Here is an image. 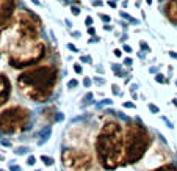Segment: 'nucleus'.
Returning a JSON list of instances; mask_svg holds the SVG:
<instances>
[{
  "instance_id": "f3484780",
  "label": "nucleus",
  "mask_w": 177,
  "mask_h": 171,
  "mask_svg": "<svg viewBox=\"0 0 177 171\" xmlns=\"http://www.w3.org/2000/svg\"><path fill=\"white\" fill-rule=\"evenodd\" d=\"M140 47L143 52H151V47H149V44L146 41H140Z\"/></svg>"
},
{
  "instance_id": "dca6fc26",
  "label": "nucleus",
  "mask_w": 177,
  "mask_h": 171,
  "mask_svg": "<svg viewBox=\"0 0 177 171\" xmlns=\"http://www.w3.org/2000/svg\"><path fill=\"white\" fill-rule=\"evenodd\" d=\"M111 91H113V94H114V96H121V94H122V93H121V88H119L116 83L111 85Z\"/></svg>"
},
{
  "instance_id": "412c9836",
  "label": "nucleus",
  "mask_w": 177,
  "mask_h": 171,
  "mask_svg": "<svg viewBox=\"0 0 177 171\" xmlns=\"http://www.w3.org/2000/svg\"><path fill=\"white\" fill-rule=\"evenodd\" d=\"M99 17H101V21L103 22V24H108V22H111V17L108 16V14H99Z\"/></svg>"
},
{
  "instance_id": "49530a36",
  "label": "nucleus",
  "mask_w": 177,
  "mask_h": 171,
  "mask_svg": "<svg viewBox=\"0 0 177 171\" xmlns=\"http://www.w3.org/2000/svg\"><path fill=\"white\" fill-rule=\"evenodd\" d=\"M108 5L111 6V8H116V2H113V0H111V2H108Z\"/></svg>"
},
{
  "instance_id": "a19ab883",
  "label": "nucleus",
  "mask_w": 177,
  "mask_h": 171,
  "mask_svg": "<svg viewBox=\"0 0 177 171\" xmlns=\"http://www.w3.org/2000/svg\"><path fill=\"white\" fill-rule=\"evenodd\" d=\"M64 24H66V27H67V28H72V22L69 21V19H64Z\"/></svg>"
},
{
  "instance_id": "09e8293b",
  "label": "nucleus",
  "mask_w": 177,
  "mask_h": 171,
  "mask_svg": "<svg viewBox=\"0 0 177 171\" xmlns=\"http://www.w3.org/2000/svg\"><path fill=\"white\" fill-rule=\"evenodd\" d=\"M32 2L34 3V5H38V6H41V3H39V2H38V0H32Z\"/></svg>"
},
{
  "instance_id": "2eb2a0df",
  "label": "nucleus",
  "mask_w": 177,
  "mask_h": 171,
  "mask_svg": "<svg viewBox=\"0 0 177 171\" xmlns=\"http://www.w3.org/2000/svg\"><path fill=\"white\" fill-rule=\"evenodd\" d=\"M80 61H82V63H88V64H93V58H91L90 55H82V57H80Z\"/></svg>"
},
{
  "instance_id": "c03bdc74",
  "label": "nucleus",
  "mask_w": 177,
  "mask_h": 171,
  "mask_svg": "<svg viewBox=\"0 0 177 171\" xmlns=\"http://www.w3.org/2000/svg\"><path fill=\"white\" fill-rule=\"evenodd\" d=\"M163 121H165V123H166V126L169 127V129H172V124H171V123H169V121H168V118H163Z\"/></svg>"
},
{
  "instance_id": "c9c22d12",
  "label": "nucleus",
  "mask_w": 177,
  "mask_h": 171,
  "mask_svg": "<svg viewBox=\"0 0 177 171\" xmlns=\"http://www.w3.org/2000/svg\"><path fill=\"white\" fill-rule=\"evenodd\" d=\"M122 49H124V52H127V53L132 52V47H130L129 44H125V42H124V46H122Z\"/></svg>"
},
{
  "instance_id": "39448f33",
  "label": "nucleus",
  "mask_w": 177,
  "mask_h": 171,
  "mask_svg": "<svg viewBox=\"0 0 177 171\" xmlns=\"http://www.w3.org/2000/svg\"><path fill=\"white\" fill-rule=\"evenodd\" d=\"M61 162L64 168L71 171H86L93 165L91 155L86 151L75 147H64L61 151Z\"/></svg>"
},
{
  "instance_id": "7c9ffc66",
  "label": "nucleus",
  "mask_w": 177,
  "mask_h": 171,
  "mask_svg": "<svg viewBox=\"0 0 177 171\" xmlns=\"http://www.w3.org/2000/svg\"><path fill=\"white\" fill-rule=\"evenodd\" d=\"M124 64H125V66H132V64H133V60H132L130 57H127V58H124Z\"/></svg>"
},
{
  "instance_id": "6e6552de",
  "label": "nucleus",
  "mask_w": 177,
  "mask_h": 171,
  "mask_svg": "<svg viewBox=\"0 0 177 171\" xmlns=\"http://www.w3.org/2000/svg\"><path fill=\"white\" fill-rule=\"evenodd\" d=\"M166 14L174 24H177V0H169L166 6Z\"/></svg>"
},
{
  "instance_id": "0eeeda50",
  "label": "nucleus",
  "mask_w": 177,
  "mask_h": 171,
  "mask_svg": "<svg viewBox=\"0 0 177 171\" xmlns=\"http://www.w3.org/2000/svg\"><path fill=\"white\" fill-rule=\"evenodd\" d=\"M50 135H52V126H45V127H42L41 132L38 134V146H42L44 143H47V140L50 138Z\"/></svg>"
},
{
  "instance_id": "aec40b11",
  "label": "nucleus",
  "mask_w": 177,
  "mask_h": 171,
  "mask_svg": "<svg viewBox=\"0 0 177 171\" xmlns=\"http://www.w3.org/2000/svg\"><path fill=\"white\" fill-rule=\"evenodd\" d=\"M34 163H36V157H34V155H28V157H27V165L34 166Z\"/></svg>"
},
{
  "instance_id": "ddd939ff",
  "label": "nucleus",
  "mask_w": 177,
  "mask_h": 171,
  "mask_svg": "<svg viewBox=\"0 0 177 171\" xmlns=\"http://www.w3.org/2000/svg\"><path fill=\"white\" fill-rule=\"evenodd\" d=\"M93 98H94L93 93H86V94H85V98H83V102L80 104V105H82V107H86L88 104H93V102H94Z\"/></svg>"
},
{
  "instance_id": "603ef678",
  "label": "nucleus",
  "mask_w": 177,
  "mask_h": 171,
  "mask_svg": "<svg viewBox=\"0 0 177 171\" xmlns=\"http://www.w3.org/2000/svg\"><path fill=\"white\" fill-rule=\"evenodd\" d=\"M0 160H3V155L2 154H0Z\"/></svg>"
},
{
  "instance_id": "20e7f679",
  "label": "nucleus",
  "mask_w": 177,
  "mask_h": 171,
  "mask_svg": "<svg viewBox=\"0 0 177 171\" xmlns=\"http://www.w3.org/2000/svg\"><path fill=\"white\" fill-rule=\"evenodd\" d=\"M28 111L25 108L21 107H14L8 108L0 115V132L3 134H16L19 130H28L30 124H28Z\"/></svg>"
},
{
  "instance_id": "1a4fd4ad",
  "label": "nucleus",
  "mask_w": 177,
  "mask_h": 171,
  "mask_svg": "<svg viewBox=\"0 0 177 171\" xmlns=\"http://www.w3.org/2000/svg\"><path fill=\"white\" fill-rule=\"evenodd\" d=\"M151 171H177V166L174 165V163H165V165L157 166V168H154Z\"/></svg>"
},
{
  "instance_id": "58836bf2",
  "label": "nucleus",
  "mask_w": 177,
  "mask_h": 171,
  "mask_svg": "<svg viewBox=\"0 0 177 171\" xmlns=\"http://www.w3.org/2000/svg\"><path fill=\"white\" fill-rule=\"evenodd\" d=\"M113 53H114L116 57H119V58L122 57V50H119V49H114V50H113Z\"/></svg>"
},
{
  "instance_id": "c756f323",
  "label": "nucleus",
  "mask_w": 177,
  "mask_h": 171,
  "mask_svg": "<svg viewBox=\"0 0 177 171\" xmlns=\"http://www.w3.org/2000/svg\"><path fill=\"white\" fill-rule=\"evenodd\" d=\"M10 171H22V168L19 165H14V163H11L10 165Z\"/></svg>"
},
{
  "instance_id": "9b49d317",
  "label": "nucleus",
  "mask_w": 177,
  "mask_h": 171,
  "mask_svg": "<svg viewBox=\"0 0 177 171\" xmlns=\"http://www.w3.org/2000/svg\"><path fill=\"white\" fill-rule=\"evenodd\" d=\"M39 159H41V162L44 163L45 166H53V163H55V159H53V157H49V155H44V154H42Z\"/></svg>"
},
{
  "instance_id": "8fccbe9b",
  "label": "nucleus",
  "mask_w": 177,
  "mask_h": 171,
  "mask_svg": "<svg viewBox=\"0 0 177 171\" xmlns=\"http://www.w3.org/2000/svg\"><path fill=\"white\" fill-rule=\"evenodd\" d=\"M172 104H174V105L177 107V99H172Z\"/></svg>"
},
{
  "instance_id": "9d476101",
  "label": "nucleus",
  "mask_w": 177,
  "mask_h": 171,
  "mask_svg": "<svg viewBox=\"0 0 177 171\" xmlns=\"http://www.w3.org/2000/svg\"><path fill=\"white\" fill-rule=\"evenodd\" d=\"M119 14H121V17H122V19H127V21H129L130 24H133V25H138V24H140V21H138V19L132 17L130 14H127L125 11H119Z\"/></svg>"
},
{
  "instance_id": "393cba45",
  "label": "nucleus",
  "mask_w": 177,
  "mask_h": 171,
  "mask_svg": "<svg viewBox=\"0 0 177 171\" xmlns=\"http://www.w3.org/2000/svg\"><path fill=\"white\" fill-rule=\"evenodd\" d=\"M71 13L74 14V16H79V14H80V8H79V6H75V5H72L71 6Z\"/></svg>"
},
{
  "instance_id": "de8ad7c7",
  "label": "nucleus",
  "mask_w": 177,
  "mask_h": 171,
  "mask_svg": "<svg viewBox=\"0 0 177 171\" xmlns=\"http://www.w3.org/2000/svg\"><path fill=\"white\" fill-rule=\"evenodd\" d=\"M138 57H140V58H144L146 53H144V52H140V53H138Z\"/></svg>"
},
{
  "instance_id": "864d4df0",
  "label": "nucleus",
  "mask_w": 177,
  "mask_h": 171,
  "mask_svg": "<svg viewBox=\"0 0 177 171\" xmlns=\"http://www.w3.org/2000/svg\"><path fill=\"white\" fill-rule=\"evenodd\" d=\"M0 171H5V170H3V168H0Z\"/></svg>"
},
{
  "instance_id": "bb28decb",
  "label": "nucleus",
  "mask_w": 177,
  "mask_h": 171,
  "mask_svg": "<svg viewBox=\"0 0 177 171\" xmlns=\"http://www.w3.org/2000/svg\"><path fill=\"white\" fill-rule=\"evenodd\" d=\"M74 71H75L77 74H82V72H83L82 64H80V63H75V64H74Z\"/></svg>"
},
{
  "instance_id": "2f4dec72",
  "label": "nucleus",
  "mask_w": 177,
  "mask_h": 171,
  "mask_svg": "<svg viewBox=\"0 0 177 171\" xmlns=\"http://www.w3.org/2000/svg\"><path fill=\"white\" fill-rule=\"evenodd\" d=\"M85 24H86L88 27H93V17H91V16H88L86 19H85Z\"/></svg>"
},
{
  "instance_id": "4be33fe9",
  "label": "nucleus",
  "mask_w": 177,
  "mask_h": 171,
  "mask_svg": "<svg viewBox=\"0 0 177 171\" xmlns=\"http://www.w3.org/2000/svg\"><path fill=\"white\" fill-rule=\"evenodd\" d=\"M0 145L5 146V147H11L13 146V143L10 141V140H5V138H0Z\"/></svg>"
},
{
  "instance_id": "b1692460",
  "label": "nucleus",
  "mask_w": 177,
  "mask_h": 171,
  "mask_svg": "<svg viewBox=\"0 0 177 171\" xmlns=\"http://www.w3.org/2000/svg\"><path fill=\"white\" fill-rule=\"evenodd\" d=\"M91 83H93V80H91L90 77H85V79H83V87L85 88H90Z\"/></svg>"
},
{
  "instance_id": "72a5a7b5",
  "label": "nucleus",
  "mask_w": 177,
  "mask_h": 171,
  "mask_svg": "<svg viewBox=\"0 0 177 171\" xmlns=\"http://www.w3.org/2000/svg\"><path fill=\"white\" fill-rule=\"evenodd\" d=\"M111 104H113V100H111V99H105V100H102L99 105H111Z\"/></svg>"
},
{
  "instance_id": "37998d69",
  "label": "nucleus",
  "mask_w": 177,
  "mask_h": 171,
  "mask_svg": "<svg viewBox=\"0 0 177 171\" xmlns=\"http://www.w3.org/2000/svg\"><path fill=\"white\" fill-rule=\"evenodd\" d=\"M88 42H90V44H93V42H99V38H97V36H94V38H90V41H88Z\"/></svg>"
},
{
  "instance_id": "f8f14e48",
  "label": "nucleus",
  "mask_w": 177,
  "mask_h": 171,
  "mask_svg": "<svg viewBox=\"0 0 177 171\" xmlns=\"http://www.w3.org/2000/svg\"><path fill=\"white\" fill-rule=\"evenodd\" d=\"M14 154L16 155H25V154H30V147L28 146H17L14 149Z\"/></svg>"
},
{
  "instance_id": "423d86ee",
  "label": "nucleus",
  "mask_w": 177,
  "mask_h": 171,
  "mask_svg": "<svg viewBox=\"0 0 177 171\" xmlns=\"http://www.w3.org/2000/svg\"><path fill=\"white\" fill-rule=\"evenodd\" d=\"M8 96H10V82L6 77L0 75V105L5 100H8Z\"/></svg>"
},
{
  "instance_id": "f03ea898",
  "label": "nucleus",
  "mask_w": 177,
  "mask_h": 171,
  "mask_svg": "<svg viewBox=\"0 0 177 171\" xmlns=\"http://www.w3.org/2000/svg\"><path fill=\"white\" fill-rule=\"evenodd\" d=\"M55 80L56 71L50 66L33 69V71L24 72L17 77V83L22 88V91L27 94V98L36 100V102L45 100V98L50 94L53 85H55Z\"/></svg>"
},
{
  "instance_id": "ea45409f",
  "label": "nucleus",
  "mask_w": 177,
  "mask_h": 171,
  "mask_svg": "<svg viewBox=\"0 0 177 171\" xmlns=\"http://www.w3.org/2000/svg\"><path fill=\"white\" fill-rule=\"evenodd\" d=\"M71 35H72V36H74V38H75V39H79V38L82 36V33H80V32H75V30H74V32H72Z\"/></svg>"
},
{
  "instance_id": "3c124183",
  "label": "nucleus",
  "mask_w": 177,
  "mask_h": 171,
  "mask_svg": "<svg viewBox=\"0 0 177 171\" xmlns=\"http://www.w3.org/2000/svg\"><path fill=\"white\" fill-rule=\"evenodd\" d=\"M146 3H147V5H152V0H146Z\"/></svg>"
},
{
  "instance_id": "473e14b6",
  "label": "nucleus",
  "mask_w": 177,
  "mask_h": 171,
  "mask_svg": "<svg viewBox=\"0 0 177 171\" xmlns=\"http://www.w3.org/2000/svg\"><path fill=\"white\" fill-rule=\"evenodd\" d=\"M91 3H93V6H102L103 5L102 0H91Z\"/></svg>"
},
{
  "instance_id": "e433bc0d",
  "label": "nucleus",
  "mask_w": 177,
  "mask_h": 171,
  "mask_svg": "<svg viewBox=\"0 0 177 171\" xmlns=\"http://www.w3.org/2000/svg\"><path fill=\"white\" fill-rule=\"evenodd\" d=\"M136 90H138V85H136V83H132V85H130V93H136Z\"/></svg>"
},
{
  "instance_id": "f704fd0d",
  "label": "nucleus",
  "mask_w": 177,
  "mask_h": 171,
  "mask_svg": "<svg viewBox=\"0 0 177 171\" xmlns=\"http://www.w3.org/2000/svg\"><path fill=\"white\" fill-rule=\"evenodd\" d=\"M103 30H105V32H113V25H110V24H103Z\"/></svg>"
},
{
  "instance_id": "a18cd8bd",
  "label": "nucleus",
  "mask_w": 177,
  "mask_h": 171,
  "mask_svg": "<svg viewBox=\"0 0 177 171\" xmlns=\"http://www.w3.org/2000/svg\"><path fill=\"white\" fill-rule=\"evenodd\" d=\"M127 38H129V36H127V35L124 33V35L121 36V42H125V41H127Z\"/></svg>"
},
{
  "instance_id": "a211bd4d",
  "label": "nucleus",
  "mask_w": 177,
  "mask_h": 171,
  "mask_svg": "<svg viewBox=\"0 0 177 171\" xmlns=\"http://www.w3.org/2000/svg\"><path fill=\"white\" fill-rule=\"evenodd\" d=\"M149 110H151V113H154V115H157V113H160V108L155 105V104H149Z\"/></svg>"
},
{
  "instance_id": "a878e982",
  "label": "nucleus",
  "mask_w": 177,
  "mask_h": 171,
  "mask_svg": "<svg viewBox=\"0 0 177 171\" xmlns=\"http://www.w3.org/2000/svg\"><path fill=\"white\" fill-rule=\"evenodd\" d=\"M93 82L97 83V85H105V79H102V77H94Z\"/></svg>"
},
{
  "instance_id": "5701e85b",
  "label": "nucleus",
  "mask_w": 177,
  "mask_h": 171,
  "mask_svg": "<svg viewBox=\"0 0 177 171\" xmlns=\"http://www.w3.org/2000/svg\"><path fill=\"white\" fill-rule=\"evenodd\" d=\"M155 80L158 82V83H166V79H165L163 74H155Z\"/></svg>"
},
{
  "instance_id": "f257e3e1",
  "label": "nucleus",
  "mask_w": 177,
  "mask_h": 171,
  "mask_svg": "<svg viewBox=\"0 0 177 171\" xmlns=\"http://www.w3.org/2000/svg\"><path fill=\"white\" fill-rule=\"evenodd\" d=\"M124 154V137L121 124L116 121L103 123L96 138V155L105 170H116Z\"/></svg>"
},
{
  "instance_id": "79ce46f5",
  "label": "nucleus",
  "mask_w": 177,
  "mask_h": 171,
  "mask_svg": "<svg viewBox=\"0 0 177 171\" xmlns=\"http://www.w3.org/2000/svg\"><path fill=\"white\" fill-rule=\"evenodd\" d=\"M169 57L176 58V60H177V52H174V50H169Z\"/></svg>"
},
{
  "instance_id": "5fc2aeb1",
  "label": "nucleus",
  "mask_w": 177,
  "mask_h": 171,
  "mask_svg": "<svg viewBox=\"0 0 177 171\" xmlns=\"http://www.w3.org/2000/svg\"><path fill=\"white\" fill-rule=\"evenodd\" d=\"M36 171H41V170H36Z\"/></svg>"
},
{
  "instance_id": "cd10ccee",
  "label": "nucleus",
  "mask_w": 177,
  "mask_h": 171,
  "mask_svg": "<svg viewBox=\"0 0 177 171\" xmlns=\"http://www.w3.org/2000/svg\"><path fill=\"white\" fill-rule=\"evenodd\" d=\"M67 49L71 50V52H79V49H77L75 44H72V42H67Z\"/></svg>"
},
{
  "instance_id": "7ed1b4c3",
  "label": "nucleus",
  "mask_w": 177,
  "mask_h": 171,
  "mask_svg": "<svg viewBox=\"0 0 177 171\" xmlns=\"http://www.w3.org/2000/svg\"><path fill=\"white\" fill-rule=\"evenodd\" d=\"M152 138L147 129L141 123H130L127 127L124 137V154H122V163L124 165H133L140 162L147 152Z\"/></svg>"
},
{
  "instance_id": "c85d7f7f",
  "label": "nucleus",
  "mask_w": 177,
  "mask_h": 171,
  "mask_svg": "<svg viewBox=\"0 0 177 171\" xmlns=\"http://www.w3.org/2000/svg\"><path fill=\"white\" fill-rule=\"evenodd\" d=\"M122 107H124V108H136V105L133 102H124V104H122Z\"/></svg>"
},
{
  "instance_id": "4468645a",
  "label": "nucleus",
  "mask_w": 177,
  "mask_h": 171,
  "mask_svg": "<svg viewBox=\"0 0 177 171\" xmlns=\"http://www.w3.org/2000/svg\"><path fill=\"white\" fill-rule=\"evenodd\" d=\"M77 87H79V80H77V79H71L67 82V88H69V90H74V88H77Z\"/></svg>"
},
{
  "instance_id": "4c0bfd02",
  "label": "nucleus",
  "mask_w": 177,
  "mask_h": 171,
  "mask_svg": "<svg viewBox=\"0 0 177 171\" xmlns=\"http://www.w3.org/2000/svg\"><path fill=\"white\" fill-rule=\"evenodd\" d=\"M88 33H90L91 36H93V35L96 36V28H94V27H88Z\"/></svg>"
},
{
  "instance_id": "6ab92c4d",
  "label": "nucleus",
  "mask_w": 177,
  "mask_h": 171,
  "mask_svg": "<svg viewBox=\"0 0 177 171\" xmlns=\"http://www.w3.org/2000/svg\"><path fill=\"white\" fill-rule=\"evenodd\" d=\"M64 119V115L61 113V111H56L55 113V116H53V121H56V123H61Z\"/></svg>"
}]
</instances>
